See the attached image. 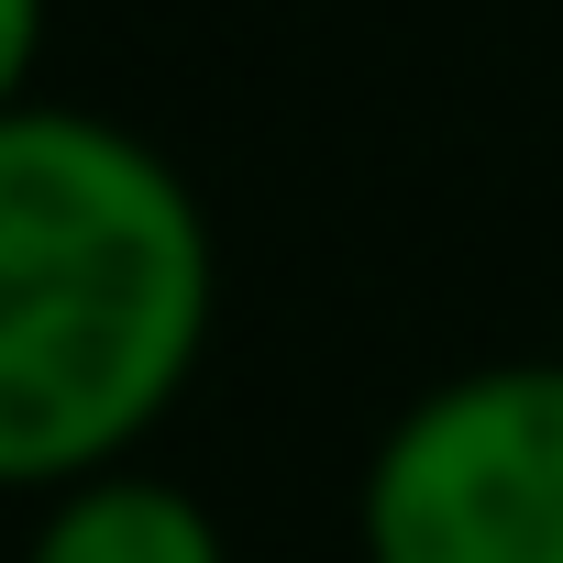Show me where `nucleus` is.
<instances>
[{"mask_svg": "<svg viewBox=\"0 0 563 563\" xmlns=\"http://www.w3.org/2000/svg\"><path fill=\"white\" fill-rule=\"evenodd\" d=\"M23 563H232V530L210 519L199 486H177L155 464H111V475L34 497Z\"/></svg>", "mask_w": 563, "mask_h": 563, "instance_id": "nucleus-3", "label": "nucleus"}, {"mask_svg": "<svg viewBox=\"0 0 563 563\" xmlns=\"http://www.w3.org/2000/svg\"><path fill=\"white\" fill-rule=\"evenodd\" d=\"M365 563H563V354L420 387L354 475Z\"/></svg>", "mask_w": 563, "mask_h": 563, "instance_id": "nucleus-2", "label": "nucleus"}, {"mask_svg": "<svg viewBox=\"0 0 563 563\" xmlns=\"http://www.w3.org/2000/svg\"><path fill=\"white\" fill-rule=\"evenodd\" d=\"M45 23H56V0H0V122H12L23 100H45Z\"/></svg>", "mask_w": 563, "mask_h": 563, "instance_id": "nucleus-4", "label": "nucleus"}, {"mask_svg": "<svg viewBox=\"0 0 563 563\" xmlns=\"http://www.w3.org/2000/svg\"><path fill=\"white\" fill-rule=\"evenodd\" d=\"M221 321V232L111 111L0 122V497L144 464Z\"/></svg>", "mask_w": 563, "mask_h": 563, "instance_id": "nucleus-1", "label": "nucleus"}]
</instances>
